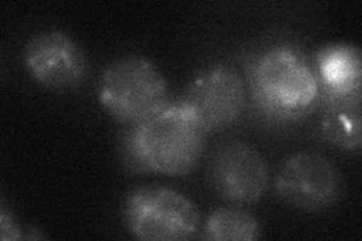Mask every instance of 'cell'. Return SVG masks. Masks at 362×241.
<instances>
[{"label": "cell", "instance_id": "obj_1", "mask_svg": "<svg viewBox=\"0 0 362 241\" xmlns=\"http://www.w3.org/2000/svg\"><path fill=\"white\" fill-rule=\"evenodd\" d=\"M243 66L246 88L264 119L293 122L319 107V77L300 45L291 41L266 44L249 54Z\"/></svg>", "mask_w": 362, "mask_h": 241}, {"label": "cell", "instance_id": "obj_2", "mask_svg": "<svg viewBox=\"0 0 362 241\" xmlns=\"http://www.w3.org/2000/svg\"><path fill=\"white\" fill-rule=\"evenodd\" d=\"M207 131L180 100L124 133L122 162L133 172L183 177L201 163Z\"/></svg>", "mask_w": 362, "mask_h": 241}, {"label": "cell", "instance_id": "obj_3", "mask_svg": "<svg viewBox=\"0 0 362 241\" xmlns=\"http://www.w3.org/2000/svg\"><path fill=\"white\" fill-rule=\"evenodd\" d=\"M98 100L117 121L136 125L168 105L169 90L165 76L153 61L127 54L101 71Z\"/></svg>", "mask_w": 362, "mask_h": 241}, {"label": "cell", "instance_id": "obj_4", "mask_svg": "<svg viewBox=\"0 0 362 241\" xmlns=\"http://www.w3.org/2000/svg\"><path fill=\"white\" fill-rule=\"evenodd\" d=\"M124 223L144 241H183L198 235L201 214L195 202L165 186L133 189L124 201Z\"/></svg>", "mask_w": 362, "mask_h": 241}, {"label": "cell", "instance_id": "obj_5", "mask_svg": "<svg viewBox=\"0 0 362 241\" xmlns=\"http://www.w3.org/2000/svg\"><path fill=\"white\" fill-rule=\"evenodd\" d=\"M180 101L207 133L228 129L247 106L243 76L230 62H213L194 76Z\"/></svg>", "mask_w": 362, "mask_h": 241}, {"label": "cell", "instance_id": "obj_6", "mask_svg": "<svg viewBox=\"0 0 362 241\" xmlns=\"http://www.w3.org/2000/svg\"><path fill=\"white\" fill-rule=\"evenodd\" d=\"M274 190L293 208L323 211L341 198L343 180L329 158L319 153L299 151L281 163Z\"/></svg>", "mask_w": 362, "mask_h": 241}, {"label": "cell", "instance_id": "obj_7", "mask_svg": "<svg viewBox=\"0 0 362 241\" xmlns=\"http://www.w3.org/2000/svg\"><path fill=\"white\" fill-rule=\"evenodd\" d=\"M207 178L218 196L245 205L263 198L269 186V169L255 148L242 141H228L214 149Z\"/></svg>", "mask_w": 362, "mask_h": 241}, {"label": "cell", "instance_id": "obj_8", "mask_svg": "<svg viewBox=\"0 0 362 241\" xmlns=\"http://www.w3.org/2000/svg\"><path fill=\"white\" fill-rule=\"evenodd\" d=\"M29 74L45 88L74 89L89 76V61L82 45L61 30H42L33 35L23 52Z\"/></svg>", "mask_w": 362, "mask_h": 241}, {"label": "cell", "instance_id": "obj_9", "mask_svg": "<svg viewBox=\"0 0 362 241\" xmlns=\"http://www.w3.org/2000/svg\"><path fill=\"white\" fill-rule=\"evenodd\" d=\"M313 64L319 77L320 98L362 93V57L358 45L326 44L315 52Z\"/></svg>", "mask_w": 362, "mask_h": 241}, {"label": "cell", "instance_id": "obj_10", "mask_svg": "<svg viewBox=\"0 0 362 241\" xmlns=\"http://www.w3.org/2000/svg\"><path fill=\"white\" fill-rule=\"evenodd\" d=\"M362 93L346 97L320 98L319 131L323 139L344 149L359 151L362 143Z\"/></svg>", "mask_w": 362, "mask_h": 241}, {"label": "cell", "instance_id": "obj_11", "mask_svg": "<svg viewBox=\"0 0 362 241\" xmlns=\"http://www.w3.org/2000/svg\"><path fill=\"white\" fill-rule=\"evenodd\" d=\"M197 235L210 241H254L262 238V226L240 206H219L209 214Z\"/></svg>", "mask_w": 362, "mask_h": 241}, {"label": "cell", "instance_id": "obj_12", "mask_svg": "<svg viewBox=\"0 0 362 241\" xmlns=\"http://www.w3.org/2000/svg\"><path fill=\"white\" fill-rule=\"evenodd\" d=\"M0 238L2 240H23L25 235L21 234L17 222L14 217L9 214V211L2 206V211H0Z\"/></svg>", "mask_w": 362, "mask_h": 241}]
</instances>
